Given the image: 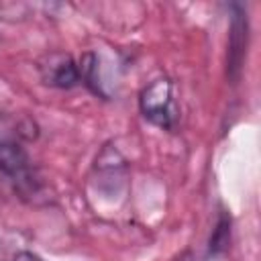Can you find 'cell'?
<instances>
[{
	"label": "cell",
	"mask_w": 261,
	"mask_h": 261,
	"mask_svg": "<svg viewBox=\"0 0 261 261\" xmlns=\"http://www.w3.org/2000/svg\"><path fill=\"white\" fill-rule=\"evenodd\" d=\"M41 75L45 84L57 88H71L80 82V67L65 53H51L41 63Z\"/></svg>",
	"instance_id": "obj_2"
},
{
	"label": "cell",
	"mask_w": 261,
	"mask_h": 261,
	"mask_svg": "<svg viewBox=\"0 0 261 261\" xmlns=\"http://www.w3.org/2000/svg\"><path fill=\"white\" fill-rule=\"evenodd\" d=\"M12 261H43L39 255H35V253H29V251H22V253H18Z\"/></svg>",
	"instance_id": "obj_3"
},
{
	"label": "cell",
	"mask_w": 261,
	"mask_h": 261,
	"mask_svg": "<svg viewBox=\"0 0 261 261\" xmlns=\"http://www.w3.org/2000/svg\"><path fill=\"white\" fill-rule=\"evenodd\" d=\"M184 261H186V259H184Z\"/></svg>",
	"instance_id": "obj_4"
},
{
	"label": "cell",
	"mask_w": 261,
	"mask_h": 261,
	"mask_svg": "<svg viewBox=\"0 0 261 261\" xmlns=\"http://www.w3.org/2000/svg\"><path fill=\"white\" fill-rule=\"evenodd\" d=\"M141 112L145 118H149L153 124L171 128L175 124V104L171 94V82L169 80H155L151 82L139 98Z\"/></svg>",
	"instance_id": "obj_1"
}]
</instances>
